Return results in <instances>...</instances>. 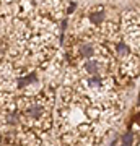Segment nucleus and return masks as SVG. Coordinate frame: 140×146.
I'll list each match as a JSON object with an SVG mask.
<instances>
[{
	"label": "nucleus",
	"mask_w": 140,
	"mask_h": 146,
	"mask_svg": "<svg viewBox=\"0 0 140 146\" xmlns=\"http://www.w3.org/2000/svg\"><path fill=\"white\" fill-rule=\"evenodd\" d=\"M80 54H82L83 57H91V55L94 54L93 46H90V44H83V46L80 47Z\"/></svg>",
	"instance_id": "2"
},
{
	"label": "nucleus",
	"mask_w": 140,
	"mask_h": 146,
	"mask_svg": "<svg viewBox=\"0 0 140 146\" xmlns=\"http://www.w3.org/2000/svg\"><path fill=\"white\" fill-rule=\"evenodd\" d=\"M103 20H104L103 13H93V15H91V21H93V23H96V25L103 23Z\"/></svg>",
	"instance_id": "6"
},
{
	"label": "nucleus",
	"mask_w": 140,
	"mask_h": 146,
	"mask_svg": "<svg viewBox=\"0 0 140 146\" xmlns=\"http://www.w3.org/2000/svg\"><path fill=\"white\" fill-rule=\"evenodd\" d=\"M8 122H10V123H16V122H18V114H11L10 117H8Z\"/></svg>",
	"instance_id": "8"
},
{
	"label": "nucleus",
	"mask_w": 140,
	"mask_h": 146,
	"mask_svg": "<svg viewBox=\"0 0 140 146\" xmlns=\"http://www.w3.org/2000/svg\"><path fill=\"white\" fill-rule=\"evenodd\" d=\"M117 50H119V54H122V55H125V54L129 52V49H127L125 44H119V46H117Z\"/></svg>",
	"instance_id": "7"
},
{
	"label": "nucleus",
	"mask_w": 140,
	"mask_h": 146,
	"mask_svg": "<svg viewBox=\"0 0 140 146\" xmlns=\"http://www.w3.org/2000/svg\"><path fill=\"white\" fill-rule=\"evenodd\" d=\"M86 72H90V73H96L98 72V63L96 62H93V60H90V62H86Z\"/></svg>",
	"instance_id": "4"
},
{
	"label": "nucleus",
	"mask_w": 140,
	"mask_h": 146,
	"mask_svg": "<svg viewBox=\"0 0 140 146\" xmlns=\"http://www.w3.org/2000/svg\"><path fill=\"white\" fill-rule=\"evenodd\" d=\"M99 83H101V81H99V78H98V76H93V78L90 80V84H96V86H98Z\"/></svg>",
	"instance_id": "9"
},
{
	"label": "nucleus",
	"mask_w": 140,
	"mask_h": 146,
	"mask_svg": "<svg viewBox=\"0 0 140 146\" xmlns=\"http://www.w3.org/2000/svg\"><path fill=\"white\" fill-rule=\"evenodd\" d=\"M121 140H122L124 145H132V143H134V133H130V131H129V133H124Z\"/></svg>",
	"instance_id": "3"
},
{
	"label": "nucleus",
	"mask_w": 140,
	"mask_h": 146,
	"mask_svg": "<svg viewBox=\"0 0 140 146\" xmlns=\"http://www.w3.org/2000/svg\"><path fill=\"white\" fill-rule=\"evenodd\" d=\"M41 114H42V109L39 107V106H34V107H31V109H29V115H31V117H34V119H38Z\"/></svg>",
	"instance_id": "5"
},
{
	"label": "nucleus",
	"mask_w": 140,
	"mask_h": 146,
	"mask_svg": "<svg viewBox=\"0 0 140 146\" xmlns=\"http://www.w3.org/2000/svg\"><path fill=\"white\" fill-rule=\"evenodd\" d=\"M36 73H29L28 76H25V78H20L18 80V88H25L26 84H29V83H34L36 81Z\"/></svg>",
	"instance_id": "1"
}]
</instances>
